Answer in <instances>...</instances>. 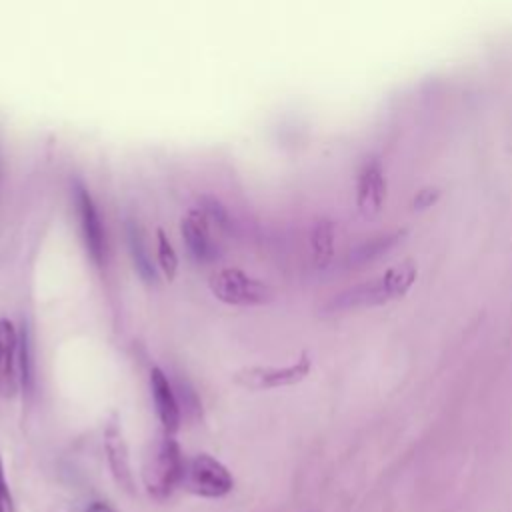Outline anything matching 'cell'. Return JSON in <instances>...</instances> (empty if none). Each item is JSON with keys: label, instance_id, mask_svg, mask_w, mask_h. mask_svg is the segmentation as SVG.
<instances>
[{"label": "cell", "instance_id": "obj_7", "mask_svg": "<svg viewBox=\"0 0 512 512\" xmlns=\"http://www.w3.org/2000/svg\"><path fill=\"white\" fill-rule=\"evenodd\" d=\"M216 230H224L220 228L202 206L192 208L180 224V232H182V240L190 252V256L200 262V264H210L220 256V248H218V240H216Z\"/></svg>", "mask_w": 512, "mask_h": 512}, {"label": "cell", "instance_id": "obj_1", "mask_svg": "<svg viewBox=\"0 0 512 512\" xmlns=\"http://www.w3.org/2000/svg\"><path fill=\"white\" fill-rule=\"evenodd\" d=\"M418 270L412 262H402L398 266L388 268L382 276L356 284L340 294H336L328 310H356V308H370L378 304H386L390 300L402 298L412 284L416 282Z\"/></svg>", "mask_w": 512, "mask_h": 512}, {"label": "cell", "instance_id": "obj_11", "mask_svg": "<svg viewBox=\"0 0 512 512\" xmlns=\"http://www.w3.org/2000/svg\"><path fill=\"white\" fill-rule=\"evenodd\" d=\"M404 236H406V230H394V232L374 236V238L358 244L356 248H352V252L348 256V264L350 266H362L366 262H372V260L380 258L382 254L390 252L396 244H400Z\"/></svg>", "mask_w": 512, "mask_h": 512}, {"label": "cell", "instance_id": "obj_15", "mask_svg": "<svg viewBox=\"0 0 512 512\" xmlns=\"http://www.w3.org/2000/svg\"><path fill=\"white\" fill-rule=\"evenodd\" d=\"M0 512H16L14 496H12L10 486H8V482H6V476H4L2 454H0Z\"/></svg>", "mask_w": 512, "mask_h": 512}, {"label": "cell", "instance_id": "obj_10", "mask_svg": "<svg viewBox=\"0 0 512 512\" xmlns=\"http://www.w3.org/2000/svg\"><path fill=\"white\" fill-rule=\"evenodd\" d=\"M126 242H128V252L132 256V262H134V268H136L138 276L148 284L156 282V268L152 264V256H150L144 232L132 220L126 222Z\"/></svg>", "mask_w": 512, "mask_h": 512}, {"label": "cell", "instance_id": "obj_9", "mask_svg": "<svg viewBox=\"0 0 512 512\" xmlns=\"http://www.w3.org/2000/svg\"><path fill=\"white\" fill-rule=\"evenodd\" d=\"M150 390L160 424L166 434H174L180 426V402L170 378L160 368H152L150 372Z\"/></svg>", "mask_w": 512, "mask_h": 512}, {"label": "cell", "instance_id": "obj_2", "mask_svg": "<svg viewBox=\"0 0 512 512\" xmlns=\"http://www.w3.org/2000/svg\"><path fill=\"white\" fill-rule=\"evenodd\" d=\"M186 460L178 442L166 434L154 442L144 464V484L150 496L164 500L184 480Z\"/></svg>", "mask_w": 512, "mask_h": 512}, {"label": "cell", "instance_id": "obj_5", "mask_svg": "<svg viewBox=\"0 0 512 512\" xmlns=\"http://www.w3.org/2000/svg\"><path fill=\"white\" fill-rule=\"evenodd\" d=\"M72 200H74V210L78 216V226H80L86 252L90 254L96 266H102L108 252L104 224L90 190L80 180L72 184Z\"/></svg>", "mask_w": 512, "mask_h": 512}, {"label": "cell", "instance_id": "obj_6", "mask_svg": "<svg viewBox=\"0 0 512 512\" xmlns=\"http://www.w3.org/2000/svg\"><path fill=\"white\" fill-rule=\"evenodd\" d=\"M312 360L308 354H302L296 362L288 366H248L238 370L232 380L246 390H270L292 386L308 376Z\"/></svg>", "mask_w": 512, "mask_h": 512}, {"label": "cell", "instance_id": "obj_4", "mask_svg": "<svg viewBox=\"0 0 512 512\" xmlns=\"http://www.w3.org/2000/svg\"><path fill=\"white\" fill-rule=\"evenodd\" d=\"M184 486L202 498H222L234 488L230 470L210 454H196L184 472Z\"/></svg>", "mask_w": 512, "mask_h": 512}, {"label": "cell", "instance_id": "obj_3", "mask_svg": "<svg viewBox=\"0 0 512 512\" xmlns=\"http://www.w3.org/2000/svg\"><path fill=\"white\" fill-rule=\"evenodd\" d=\"M212 294L230 306H262L272 300L274 290L238 268H222L210 276Z\"/></svg>", "mask_w": 512, "mask_h": 512}, {"label": "cell", "instance_id": "obj_16", "mask_svg": "<svg viewBox=\"0 0 512 512\" xmlns=\"http://www.w3.org/2000/svg\"><path fill=\"white\" fill-rule=\"evenodd\" d=\"M82 512H116V510L104 500H92L82 508Z\"/></svg>", "mask_w": 512, "mask_h": 512}, {"label": "cell", "instance_id": "obj_13", "mask_svg": "<svg viewBox=\"0 0 512 512\" xmlns=\"http://www.w3.org/2000/svg\"><path fill=\"white\" fill-rule=\"evenodd\" d=\"M30 332L26 326L18 332V378L22 388L28 392L32 390L34 382V362H32V346H30Z\"/></svg>", "mask_w": 512, "mask_h": 512}, {"label": "cell", "instance_id": "obj_8", "mask_svg": "<svg viewBox=\"0 0 512 512\" xmlns=\"http://www.w3.org/2000/svg\"><path fill=\"white\" fill-rule=\"evenodd\" d=\"M18 384V332L8 318H0V396H14Z\"/></svg>", "mask_w": 512, "mask_h": 512}, {"label": "cell", "instance_id": "obj_17", "mask_svg": "<svg viewBox=\"0 0 512 512\" xmlns=\"http://www.w3.org/2000/svg\"><path fill=\"white\" fill-rule=\"evenodd\" d=\"M2 182H4V158L0 152V188H2Z\"/></svg>", "mask_w": 512, "mask_h": 512}, {"label": "cell", "instance_id": "obj_14", "mask_svg": "<svg viewBox=\"0 0 512 512\" xmlns=\"http://www.w3.org/2000/svg\"><path fill=\"white\" fill-rule=\"evenodd\" d=\"M156 246H158V250H156L158 266L164 272V276L168 280H172L176 276V272H178V256H176V250L172 248V242L164 234V230L156 232Z\"/></svg>", "mask_w": 512, "mask_h": 512}, {"label": "cell", "instance_id": "obj_12", "mask_svg": "<svg viewBox=\"0 0 512 512\" xmlns=\"http://www.w3.org/2000/svg\"><path fill=\"white\" fill-rule=\"evenodd\" d=\"M312 258L316 266H326L334 256V224L330 220H318L310 234Z\"/></svg>", "mask_w": 512, "mask_h": 512}]
</instances>
